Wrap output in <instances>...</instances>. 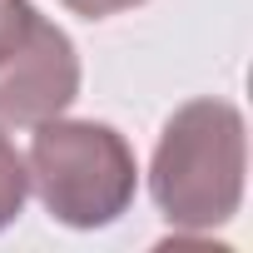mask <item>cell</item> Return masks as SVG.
Segmentation results:
<instances>
[{
    "label": "cell",
    "instance_id": "2",
    "mask_svg": "<svg viewBox=\"0 0 253 253\" xmlns=\"http://www.w3.org/2000/svg\"><path fill=\"white\" fill-rule=\"evenodd\" d=\"M30 189L40 194L45 213L65 228H104L129 213L139 189L134 149L104 119H40L30 124L25 149Z\"/></svg>",
    "mask_w": 253,
    "mask_h": 253
},
{
    "label": "cell",
    "instance_id": "3",
    "mask_svg": "<svg viewBox=\"0 0 253 253\" xmlns=\"http://www.w3.org/2000/svg\"><path fill=\"white\" fill-rule=\"evenodd\" d=\"M80 94L75 40L30 0H0V129L55 119Z\"/></svg>",
    "mask_w": 253,
    "mask_h": 253
},
{
    "label": "cell",
    "instance_id": "5",
    "mask_svg": "<svg viewBox=\"0 0 253 253\" xmlns=\"http://www.w3.org/2000/svg\"><path fill=\"white\" fill-rule=\"evenodd\" d=\"M60 5L70 15H84V20H109V15H124V10L144 5V0H60Z\"/></svg>",
    "mask_w": 253,
    "mask_h": 253
},
{
    "label": "cell",
    "instance_id": "1",
    "mask_svg": "<svg viewBox=\"0 0 253 253\" xmlns=\"http://www.w3.org/2000/svg\"><path fill=\"white\" fill-rule=\"evenodd\" d=\"M243 174L248 129L228 99H189L164 119L149 159V194L174 228L209 233L228 223L243 204Z\"/></svg>",
    "mask_w": 253,
    "mask_h": 253
},
{
    "label": "cell",
    "instance_id": "4",
    "mask_svg": "<svg viewBox=\"0 0 253 253\" xmlns=\"http://www.w3.org/2000/svg\"><path fill=\"white\" fill-rule=\"evenodd\" d=\"M30 199V174H25V154L10 144V134L0 129V228H10L20 218Z\"/></svg>",
    "mask_w": 253,
    "mask_h": 253
}]
</instances>
